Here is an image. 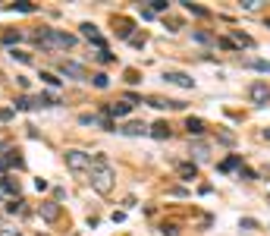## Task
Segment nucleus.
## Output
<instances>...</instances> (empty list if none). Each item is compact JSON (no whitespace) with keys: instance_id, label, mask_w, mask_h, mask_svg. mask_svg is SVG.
Returning <instances> with one entry per match:
<instances>
[{"instance_id":"obj_7","label":"nucleus","mask_w":270,"mask_h":236,"mask_svg":"<svg viewBox=\"0 0 270 236\" xmlns=\"http://www.w3.org/2000/svg\"><path fill=\"white\" fill-rule=\"evenodd\" d=\"M60 73L66 76V79H88V70L82 63H72V60H63L60 63Z\"/></svg>"},{"instance_id":"obj_2","label":"nucleus","mask_w":270,"mask_h":236,"mask_svg":"<svg viewBox=\"0 0 270 236\" xmlns=\"http://www.w3.org/2000/svg\"><path fill=\"white\" fill-rule=\"evenodd\" d=\"M35 44L41 50H69L75 44V38L60 29H44V32H35Z\"/></svg>"},{"instance_id":"obj_1","label":"nucleus","mask_w":270,"mask_h":236,"mask_svg":"<svg viewBox=\"0 0 270 236\" xmlns=\"http://www.w3.org/2000/svg\"><path fill=\"white\" fill-rule=\"evenodd\" d=\"M113 180H116V173H113L110 161H107V155H95V161H91V189L101 192V196H110Z\"/></svg>"},{"instance_id":"obj_16","label":"nucleus","mask_w":270,"mask_h":236,"mask_svg":"<svg viewBox=\"0 0 270 236\" xmlns=\"http://www.w3.org/2000/svg\"><path fill=\"white\" fill-rule=\"evenodd\" d=\"M57 104V98L54 95H44V91H41L38 98H32V107H54Z\"/></svg>"},{"instance_id":"obj_9","label":"nucleus","mask_w":270,"mask_h":236,"mask_svg":"<svg viewBox=\"0 0 270 236\" xmlns=\"http://www.w3.org/2000/svg\"><path fill=\"white\" fill-rule=\"evenodd\" d=\"M113 132H120V136H148V126H145V123H138V120H132V123L116 126Z\"/></svg>"},{"instance_id":"obj_3","label":"nucleus","mask_w":270,"mask_h":236,"mask_svg":"<svg viewBox=\"0 0 270 236\" xmlns=\"http://www.w3.org/2000/svg\"><path fill=\"white\" fill-rule=\"evenodd\" d=\"M66 167H69L72 173H85L91 167V157L85 155V151H79V148H69L66 151Z\"/></svg>"},{"instance_id":"obj_36","label":"nucleus","mask_w":270,"mask_h":236,"mask_svg":"<svg viewBox=\"0 0 270 236\" xmlns=\"http://www.w3.org/2000/svg\"><path fill=\"white\" fill-rule=\"evenodd\" d=\"M22 35H19V32H10V35H3V41H6V44H13V41H19Z\"/></svg>"},{"instance_id":"obj_27","label":"nucleus","mask_w":270,"mask_h":236,"mask_svg":"<svg viewBox=\"0 0 270 236\" xmlns=\"http://www.w3.org/2000/svg\"><path fill=\"white\" fill-rule=\"evenodd\" d=\"M10 57H13V60H19V63H29V60H32L25 50H10Z\"/></svg>"},{"instance_id":"obj_22","label":"nucleus","mask_w":270,"mask_h":236,"mask_svg":"<svg viewBox=\"0 0 270 236\" xmlns=\"http://www.w3.org/2000/svg\"><path fill=\"white\" fill-rule=\"evenodd\" d=\"M6 167H25V161L16 155V151H10V155H6Z\"/></svg>"},{"instance_id":"obj_17","label":"nucleus","mask_w":270,"mask_h":236,"mask_svg":"<svg viewBox=\"0 0 270 236\" xmlns=\"http://www.w3.org/2000/svg\"><path fill=\"white\" fill-rule=\"evenodd\" d=\"M132 104L129 101H120V104H110V117H129Z\"/></svg>"},{"instance_id":"obj_14","label":"nucleus","mask_w":270,"mask_h":236,"mask_svg":"<svg viewBox=\"0 0 270 236\" xmlns=\"http://www.w3.org/2000/svg\"><path fill=\"white\" fill-rule=\"evenodd\" d=\"M176 173H179L182 180H195V176H198V164H179Z\"/></svg>"},{"instance_id":"obj_11","label":"nucleus","mask_w":270,"mask_h":236,"mask_svg":"<svg viewBox=\"0 0 270 236\" xmlns=\"http://www.w3.org/2000/svg\"><path fill=\"white\" fill-rule=\"evenodd\" d=\"M192 157H195V164H204L210 157V145L207 142H192Z\"/></svg>"},{"instance_id":"obj_21","label":"nucleus","mask_w":270,"mask_h":236,"mask_svg":"<svg viewBox=\"0 0 270 236\" xmlns=\"http://www.w3.org/2000/svg\"><path fill=\"white\" fill-rule=\"evenodd\" d=\"M13 111H32V98H16L13 101Z\"/></svg>"},{"instance_id":"obj_20","label":"nucleus","mask_w":270,"mask_h":236,"mask_svg":"<svg viewBox=\"0 0 270 236\" xmlns=\"http://www.w3.org/2000/svg\"><path fill=\"white\" fill-rule=\"evenodd\" d=\"M248 70H258V73H270V63L267 60H245Z\"/></svg>"},{"instance_id":"obj_19","label":"nucleus","mask_w":270,"mask_h":236,"mask_svg":"<svg viewBox=\"0 0 270 236\" xmlns=\"http://www.w3.org/2000/svg\"><path fill=\"white\" fill-rule=\"evenodd\" d=\"M10 10H16V13H35V3H29V0H16V3H10Z\"/></svg>"},{"instance_id":"obj_29","label":"nucleus","mask_w":270,"mask_h":236,"mask_svg":"<svg viewBox=\"0 0 270 236\" xmlns=\"http://www.w3.org/2000/svg\"><path fill=\"white\" fill-rule=\"evenodd\" d=\"M195 41H201V44H214V38H210L207 32H195Z\"/></svg>"},{"instance_id":"obj_12","label":"nucleus","mask_w":270,"mask_h":236,"mask_svg":"<svg viewBox=\"0 0 270 236\" xmlns=\"http://www.w3.org/2000/svg\"><path fill=\"white\" fill-rule=\"evenodd\" d=\"M0 192H3V196H16V198H19V180L3 176V180H0Z\"/></svg>"},{"instance_id":"obj_18","label":"nucleus","mask_w":270,"mask_h":236,"mask_svg":"<svg viewBox=\"0 0 270 236\" xmlns=\"http://www.w3.org/2000/svg\"><path fill=\"white\" fill-rule=\"evenodd\" d=\"M236 167H242V157H239V155H233V157H226V161L220 164V170H223V173H230V170H236Z\"/></svg>"},{"instance_id":"obj_8","label":"nucleus","mask_w":270,"mask_h":236,"mask_svg":"<svg viewBox=\"0 0 270 236\" xmlns=\"http://www.w3.org/2000/svg\"><path fill=\"white\" fill-rule=\"evenodd\" d=\"M82 35H85V38H88V41H91V44H95L98 50H107V47H104V35L98 32V25H91V22H82Z\"/></svg>"},{"instance_id":"obj_33","label":"nucleus","mask_w":270,"mask_h":236,"mask_svg":"<svg viewBox=\"0 0 270 236\" xmlns=\"http://www.w3.org/2000/svg\"><path fill=\"white\" fill-rule=\"evenodd\" d=\"M98 60H101V63H113V54H107V50H101V54H98Z\"/></svg>"},{"instance_id":"obj_23","label":"nucleus","mask_w":270,"mask_h":236,"mask_svg":"<svg viewBox=\"0 0 270 236\" xmlns=\"http://www.w3.org/2000/svg\"><path fill=\"white\" fill-rule=\"evenodd\" d=\"M41 82H44V85H50V88H57V85H60V79H57L54 73H41Z\"/></svg>"},{"instance_id":"obj_24","label":"nucleus","mask_w":270,"mask_h":236,"mask_svg":"<svg viewBox=\"0 0 270 236\" xmlns=\"http://www.w3.org/2000/svg\"><path fill=\"white\" fill-rule=\"evenodd\" d=\"M182 3H185V10H192V13H195V16H207V10H204V6L192 3V0H182Z\"/></svg>"},{"instance_id":"obj_30","label":"nucleus","mask_w":270,"mask_h":236,"mask_svg":"<svg viewBox=\"0 0 270 236\" xmlns=\"http://www.w3.org/2000/svg\"><path fill=\"white\" fill-rule=\"evenodd\" d=\"M264 0H242V10H258Z\"/></svg>"},{"instance_id":"obj_6","label":"nucleus","mask_w":270,"mask_h":236,"mask_svg":"<svg viewBox=\"0 0 270 236\" xmlns=\"http://www.w3.org/2000/svg\"><path fill=\"white\" fill-rule=\"evenodd\" d=\"M79 123H82V126H101V129H107V132L116 129V126L110 123V117H98V114H82Z\"/></svg>"},{"instance_id":"obj_26","label":"nucleus","mask_w":270,"mask_h":236,"mask_svg":"<svg viewBox=\"0 0 270 236\" xmlns=\"http://www.w3.org/2000/svg\"><path fill=\"white\" fill-rule=\"evenodd\" d=\"M148 3H151V6H148L151 13H164V10H167V0H148Z\"/></svg>"},{"instance_id":"obj_25","label":"nucleus","mask_w":270,"mask_h":236,"mask_svg":"<svg viewBox=\"0 0 270 236\" xmlns=\"http://www.w3.org/2000/svg\"><path fill=\"white\" fill-rule=\"evenodd\" d=\"M91 82H95V88H107V85H110V79H107V73H98V76H95Z\"/></svg>"},{"instance_id":"obj_39","label":"nucleus","mask_w":270,"mask_h":236,"mask_svg":"<svg viewBox=\"0 0 270 236\" xmlns=\"http://www.w3.org/2000/svg\"><path fill=\"white\" fill-rule=\"evenodd\" d=\"M0 170H6V157L3 155H0Z\"/></svg>"},{"instance_id":"obj_37","label":"nucleus","mask_w":270,"mask_h":236,"mask_svg":"<svg viewBox=\"0 0 270 236\" xmlns=\"http://www.w3.org/2000/svg\"><path fill=\"white\" fill-rule=\"evenodd\" d=\"M0 236H22V233L13 230V227H3V230H0Z\"/></svg>"},{"instance_id":"obj_40","label":"nucleus","mask_w":270,"mask_h":236,"mask_svg":"<svg viewBox=\"0 0 270 236\" xmlns=\"http://www.w3.org/2000/svg\"><path fill=\"white\" fill-rule=\"evenodd\" d=\"M264 139H267V142H270V129H264Z\"/></svg>"},{"instance_id":"obj_34","label":"nucleus","mask_w":270,"mask_h":236,"mask_svg":"<svg viewBox=\"0 0 270 236\" xmlns=\"http://www.w3.org/2000/svg\"><path fill=\"white\" fill-rule=\"evenodd\" d=\"M0 120H3V123L13 120V107H3V111H0Z\"/></svg>"},{"instance_id":"obj_32","label":"nucleus","mask_w":270,"mask_h":236,"mask_svg":"<svg viewBox=\"0 0 270 236\" xmlns=\"http://www.w3.org/2000/svg\"><path fill=\"white\" fill-rule=\"evenodd\" d=\"M6 211H13V214H16V211H22V198H13L10 205H6Z\"/></svg>"},{"instance_id":"obj_31","label":"nucleus","mask_w":270,"mask_h":236,"mask_svg":"<svg viewBox=\"0 0 270 236\" xmlns=\"http://www.w3.org/2000/svg\"><path fill=\"white\" fill-rule=\"evenodd\" d=\"M160 233H164V236H176L179 230H176V224H164V227H160Z\"/></svg>"},{"instance_id":"obj_4","label":"nucleus","mask_w":270,"mask_h":236,"mask_svg":"<svg viewBox=\"0 0 270 236\" xmlns=\"http://www.w3.org/2000/svg\"><path fill=\"white\" fill-rule=\"evenodd\" d=\"M248 95H251V104H255V107H267V101H270V88H267V82H251Z\"/></svg>"},{"instance_id":"obj_13","label":"nucleus","mask_w":270,"mask_h":236,"mask_svg":"<svg viewBox=\"0 0 270 236\" xmlns=\"http://www.w3.org/2000/svg\"><path fill=\"white\" fill-rule=\"evenodd\" d=\"M148 132H151V136H154L157 142H164V139H170V126H167L164 120H160V123H154V126H148Z\"/></svg>"},{"instance_id":"obj_38","label":"nucleus","mask_w":270,"mask_h":236,"mask_svg":"<svg viewBox=\"0 0 270 236\" xmlns=\"http://www.w3.org/2000/svg\"><path fill=\"white\" fill-rule=\"evenodd\" d=\"M255 227H258V224L251 221V217H245V221H242V230H255Z\"/></svg>"},{"instance_id":"obj_5","label":"nucleus","mask_w":270,"mask_h":236,"mask_svg":"<svg viewBox=\"0 0 270 236\" xmlns=\"http://www.w3.org/2000/svg\"><path fill=\"white\" fill-rule=\"evenodd\" d=\"M164 79L170 82V85H179V88H195V79H192L189 73H179V70H167Z\"/></svg>"},{"instance_id":"obj_15","label":"nucleus","mask_w":270,"mask_h":236,"mask_svg":"<svg viewBox=\"0 0 270 236\" xmlns=\"http://www.w3.org/2000/svg\"><path fill=\"white\" fill-rule=\"evenodd\" d=\"M185 129H189V136H201V132H204V123H201L198 117H189V120H185Z\"/></svg>"},{"instance_id":"obj_28","label":"nucleus","mask_w":270,"mask_h":236,"mask_svg":"<svg viewBox=\"0 0 270 236\" xmlns=\"http://www.w3.org/2000/svg\"><path fill=\"white\" fill-rule=\"evenodd\" d=\"M236 44H242V47H251V38H248V35H242V32H236Z\"/></svg>"},{"instance_id":"obj_35","label":"nucleus","mask_w":270,"mask_h":236,"mask_svg":"<svg viewBox=\"0 0 270 236\" xmlns=\"http://www.w3.org/2000/svg\"><path fill=\"white\" fill-rule=\"evenodd\" d=\"M126 82H132V85H135V82H138V73H135V70H126Z\"/></svg>"},{"instance_id":"obj_41","label":"nucleus","mask_w":270,"mask_h":236,"mask_svg":"<svg viewBox=\"0 0 270 236\" xmlns=\"http://www.w3.org/2000/svg\"><path fill=\"white\" fill-rule=\"evenodd\" d=\"M0 196H3V192H0Z\"/></svg>"},{"instance_id":"obj_10","label":"nucleus","mask_w":270,"mask_h":236,"mask_svg":"<svg viewBox=\"0 0 270 236\" xmlns=\"http://www.w3.org/2000/svg\"><path fill=\"white\" fill-rule=\"evenodd\" d=\"M38 214H41V221H47V224H54L57 217H60V205L57 201H41V208H38Z\"/></svg>"}]
</instances>
